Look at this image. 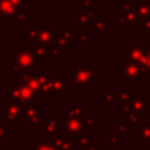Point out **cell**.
Segmentation results:
<instances>
[{
    "mask_svg": "<svg viewBox=\"0 0 150 150\" xmlns=\"http://www.w3.org/2000/svg\"><path fill=\"white\" fill-rule=\"evenodd\" d=\"M84 107L75 105L70 107L62 112V129L68 137L80 136L84 130Z\"/></svg>",
    "mask_w": 150,
    "mask_h": 150,
    "instance_id": "1",
    "label": "cell"
},
{
    "mask_svg": "<svg viewBox=\"0 0 150 150\" xmlns=\"http://www.w3.org/2000/svg\"><path fill=\"white\" fill-rule=\"evenodd\" d=\"M14 53H15L14 63L16 66L22 67V68H29V69L35 67L36 57L34 56L33 53H30L29 49L21 48V47H15L14 48Z\"/></svg>",
    "mask_w": 150,
    "mask_h": 150,
    "instance_id": "5",
    "label": "cell"
},
{
    "mask_svg": "<svg viewBox=\"0 0 150 150\" xmlns=\"http://www.w3.org/2000/svg\"><path fill=\"white\" fill-rule=\"evenodd\" d=\"M146 49H149V50H150V42H148V46H146Z\"/></svg>",
    "mask_w": 150,
    "mask_h": 150,
    "instance_id": "42",
    "label": "cell"
},
{
    "mask_svg": "<svg viewBox=\"0 0 150 150\" xmlns=\"http://www.w3.org/2000/svg\"><path fill=\"white\" fill-rule=\"evenodd\" d=\"M132 11L137 15L138 21L150 18V6L148 0H138L137 4L132 6Z\"/></svg>",
    "mask_w": 150,
    "mask_h": 150,
    "instance_id": "14",
    "label": "cell"
},
{
    "mask_svg": "<svg viewBox=\"0 0 150 150\" xmlns=\"http://www.w3.org/2000/svg\"><path fill=\"white\" fill-rule=\"evenodd\" d=\"M109 150H116V149H115V148H111V149H109Z\"/></svg>",
    "mask_w": 150,
    "mask_h": 150,
    "instance_id": "44",
    "label": "cell"
},
{
    "mask_svg": "<svg viewBox=\"0 0 150 150\" xmlns=\"http://www.w3.org/2000/svg\"><path fill=\"white\" fill-rule=\"evenodd\" d=\"M148 89L150 90V81H149V84H148Z\"/></svg>",
    "mask_w": 150,
    "mask_h": 150,
    "instance_id": "43",
    "label": "cell"
},
{
    "mask_svg": "<svg viewBox=\"0 0 150 150\" xmlns=\"http://www.w3.org/2000/svg\"><path fill=\"white\" fill-rule=\"evenodd\" d=\"M115 23H116V26H128L125 19H124L121 14H120V15H116V18H115Z\"/></svg>",
    "mask_w": 150,
    "mask_h": 150,
    "instance_id": "38",
    "label": "cell"
},
{
    "mask_svg": "<svg viewBox=\"0 0 150 150\" xmlns=\"http://www.w3.org/2000/svg\"><path fill=\"white\" fill-rule=\"evenodd\" d=\"M79 5L83 6L88 11H94L95 9V5H94L93 0H79Z\"/></svg>",
    "mask_w": 150,
    "mask_h": 150,
    "instance_id": "33",
    "label": "cell"
},
{
    "mask_svg": "<svg viewBox=\"0 0 150 150\" xmlns=\"http://www.w3.org/2000/svg\"><path fill=\"white\" fill-rule=\"evenodd\" d=\"M20 84L28 87L30 90H33L35 93V95L40 94V82H39V75H26V76H21L20 80Z\"/></svg>",
    "mask_w": 150,
    "mask_h": 150,
    "instance_id": "15",
    "label": "cell"
},
{
    "mask_svg": "<svg viewBox=\"0 0 150 150\" xmlns=\"http://www.w3.org/2000/svg\"><path fill=\"white\" fill-rule=\"evenodd\" d=\"M15 7H18L21 12L25 13V9H26V6H25V0H11Z\"/></svg>",
    "mask_w": 150,
    "mask_h": 150,
    "instance_id": "37",
    "label": "cell"
},
{
    "mask_svg": "<svg viewBox=\"0 0 150 150\" xmlns=\"http://www.w3.org/2000/svg\"><path fill=\"white\" fill-rule=\"evenodd\" d=\"M25 30H26V34L28 35V38H29L32 41H36V40H38V30H36L35 27L26 26V27H25Z\"/></svg>",
    "mask_w": 150,
    "mask_h": 150,
    "instance_id": "31",
    "label": "cell"
},
{
    "mask_svg": "<svg viewBox=\"0 0 150 150\" xmlns=\"http://www.w3.org/2000/svg\"><path fill=\"white\" fill-rule=\"evenodd\" d=\"M9 137V128L6 127L2 122H0V145L5 142L6 138Z\"/></svg>",
    "mask_w": 150,
    "mask_h": 150,
    "instance_id": "28",
    "label": "cell"
},
{
    "mask_svg": "<svg viewBox=\"0 0 150 150\" xmlns=\"http://www.w3.org/2000/svg\"><path fill=\"white\" fill-rule=\"evenodd\" d=\"M67 84H68V80L63 79L62 74H52V93L53 94H61L67 96L68 95Z\"/></svg>",
    "mask_w": 150,
    "mask_h": 150,
    "instance_id": "12",
    "label": "cell"
},
{
    "mask_svg": "<svg viewBox=\"0 0 150 150\" xmlns=\"http://www.w3.org/2000/svg\"><path fill=\"white\" fill-rule=\"evenodd\" d=\"M137 137L144 144H150V122H143L137 128Z\"/></svg>",
    "mask_w": 150,
    "mask_h": 150,
    "instance_id": "19",
    "label": "cell"
},
{
    "mask_svg": "<svg viewBox=\"0 0 150 150\" xmlns=\"http://www.w3.org/2000/svg\"><path fill=\"white\" fill-rule=\"evenodd\" d=\"M127 55L129 62H132L141 68L145 61V47L141 41H134L131 47L128 49Z\"/></svg>",
    "mask_w": 150,
    "mask_h": 150,
    "instance_id": "6",
    "label": "cell"
},
{
    "mask_svg": "<svg viewBox=\"0 0 150 150\" xmlns=\"http://www.w3.org/2000/svg\"><path fill=\"white\" fill-rule=\"evenodd\" d=\"M30 50V53H33L34 54V56L36 57V59H46L47 57V50H46V47H42V46H35V47H33V48H30L29 49Z\"/></svg>",
    "mask_w": 150,
    "mask_h": 150,
    "instance_id": "25",
    "label": "cell"
},
{
    "mask_svg": "<svg viewBox=\"0 0 150 150\" xmlns=\"http://www.w3.org/2000/svg\"><path fill=\"white\" fill-rule=\"evenodd\" d=\"M62 127V123L59 122L54 116H48L46 118L45 122H42L40 129H41V132L45 134V135H50V134H54V132H57L59 128Z\"/></svg>",
    "mask_w": 150,
    "mask_h": 150,
    "instance_id": "13",
    "label": "cell"
},
{
    "mask_svg": "<svg viewBox=\"0 0 150 150\" xmlns=\"http://www.w3.org/2000/svg\"><path fill=\"white\" fill-rule=\"evenodd\" d=\"M128 121L130 122L132 128L137 129L138 123H143V114L141 111H131L128 115Z\"/></svg>",
    "mask_w": 150,
    "mask_h": 150,
    "instance_id": "23",
    "label": "cell"
},
{
    "mask_svg": "<svg viewBox=\"0 0 150 150\" xmlns=\"http://www.w3.org/2000/svg\"><path fill=\"white\" fill-rule=\"evenodd\" d=\"M0 150H4V149H1V148H0Z\"/></svg>",
    "mask_w": 150,
    "mask_h": 150,
    "instance_id": "45",
    "label": "cell"
},
{
    "mask_svg": "<svg viewBox=\"0 0 150 150\" xmlns=\"http://www.w3.org/2000/svg\"><path fill=\"white\" fill-rule=\"evenodd\" d=\"M83 122H84V127H90V128H94V127H95V120H94V117H91V116L84 117Z\"/></svg>",
    "mask_w": 150,
    "mask_h": 150,
    "instance_id": "39",
    "label": "cell"
},
{
    "mask_svg": "<svg viewBox=\"0 0 150 150\" xmlns=\"http://www.w3.org/2000/svg\"><path fill=\"white\" fill-rule=\"evenodd\" d=\"M18 20H19V25H20L21 27H26V26H27V22L32 20V16H30L29 14L22 13V14H20V16L18 18Z\"/></svg>",
    "mask_w": 150,
    "mask_h": 150,
    "instance_id": "32",
    "label": "cell"
},
{
    "mask_svg": "<svg viewBox=\"0 0 150 150\" xmlns=\"http://www.w3.org/2000/svg\"><path fill=\"white\" fill-rule=\"evenodd\" d=\"M118 97V90H109L100 96V101H102L107 107H109L114 101H116Z\"/></svg>",
    "mask_w": 150,
    "mask_h": 150,
    "instance_id": "22",
    "label": "cell"
},
{
    "mask_svg": "<svg viewBox=\"0 0 150 150\" xmlns=\"http://www.w3.org/2000/svg\"><path fill=\"white\" fill-rule=\"evenodd\" d=\"M129 108L131 111H141V112L149 110L146 101L143 98L142 95H132V97L129 102Z\"/></svg>",
    "mask_w": 150,
    "mask_h": 150,
    "instance_id": "16",
    "label": "cell"
},
{
    "mask_svg": "<svg viewBox=\"0 0 150 150\" xmlns=\"http://www.w3.org/2000/svg\"><path fill=\"white\" fill-rule=\"evenodd\" d=\"M89 141H90V134L89 132H82L77 137L79 148H87L89 145Z\"/></svg>",
    "mask_w": 150,
    "mask_h": 150,
    "instance_id": "26",
    "label": "cell"
},
{
    "mask_svg": "<svg viewBox=\"0 0 150 150\" xmlns=\"http://www.w3.org/2000/svg\"><path fill=\"white\" fill-rule=\"evenodd\" d=\"M73 20L75 22H77L79 26H87L90 21H94L95 20L94 11H84V9H81L79 12V14L73 15Z\"/></svg>",
    "mask_w": 150,
    "mask_h": 150,
    "instance_id": "17",
    "label": "cell"
},
{
    "mask_svg": "<svg viewBox=\"0 0 150 150\" xmlns=\"http://www.w3.org/2000/svg\"><path fill=\"white\" fill-rule=\"evenodd\" d=\"M122 80H142L143 73L141 71L139 67L132 62H125L122 66Z\"/></svg>",
    "mask_w": 150,
    "mask_h": 150,
    "instance_id": "11",
    "label": "cell"
},
{
    "mask_svg": "<svg viewBox=\"0 0 150 150\" xmlns=\"http://www.w3.org/2000/svg\"><path fill=\"white\" fill-rule=\"evenodd\" d=\"M8 93H9L12 101L18 102V103H23V104L33 103L36 97L33 90H30L28 87L22 86V84H9Z\"/></svg>",
    "mask_w": 150,
    "mask_h": 150,
    "instance_id": "3",
    "label": "cell"
},
{
    "mask_svg": "<svg viewBox=\"0 0 150 150\" xmlns=\"http://www.w3.org/2000/svg\"><path fill=\"white\" fill-rule=\"evenodd\" d=\"M61 32L63 33V35L66 36V39L68 40V42H70V41L73 40V38H74V32H73V30H70L67 26H63Z\"/></svg>",
    "mask_w": 150,
    "mask_h": 150,
    "instance_id": "34",
    "label": "cell"
},
{
    "mask_svg": "<svg viewBox=\"0 0 150 150\" xmlns=\"http://www.w3.org/2000/svg\"><path fill=\"white\" fill-rule=\"evenodd\" d=\"M86 150H98V149H97L95 145H93V144H89V145L86 148Z\"/></svg>",
    "mask_w": 150,
    "mask_h": 150,
    "instance_id": "41",
    "label": "cell"
},
{
    "mask_svg": "<svg viewBox=\"0 0 150 150\" xmlns=\"http://www.w3.org/2000/svg\"><path fill=\"white\" fill-rule=\"evenodd\" d=\"M40 82V94L48 95L52 93V74H38Z\"/></svg>",
    "mask_w": 150,
    "mask_h": 150,
    "instance_id": "18",
    "label": "cell"
},
{
    "mask_svg": "<svg viewBox=\"0 0 150 150\" xmlns=\"http://www.w3.org/2000/svg\"><path fill=\"white\" fill-rule=\"evenodd\" d=\"M38 30V46L50 47L54 41V30L47 26H38L35 27Z\"/></svg>",
    "mask_w": 150,
    "mask_h": 150,
    "instance_id": "10",
    "label": "cell"
},
{
    "mask_svg": "<svg viewBox=\"0 0 150 150\" xmlns=\"http://www.w3.org/2000/svg\"><path fill=\"white\" fill-rule=\"evenodd\" d=\"M95 30L96 32H110L111 27L108 26L104 21H95Z\"/></svg>",
    "mask_w": 150,
    "mask_h": 150,
    "instance_id": "30",
    "label": "cell"
},
{
    "mask_svg": "<svg viewBox=\"0 0 150 150\" xmlns=\"http://www.w3.org/2000/svg\"><path fill=\"white\" fill-rule=\"evenodd\" d=\"M33 150H56V146L54 145L52 135H46L45 137H42L41 141L35 144Z\"/></svg>",
    "mask_w": 150,
    "mask_h": 150,
    "instance_id": "20",
    "label": "cell"
},
{
    "mask_svg": "<svg viewBox=\"0 0 150 150\" xmlns=\"http://www.w3.org/2000/svg\"><path fill=\"white\" fill-rule=\"evenodd\" d=\"M139 69L143 73V75L146 73H150V50L146 49V47H145V61H144V64Z\"/></svg>",
    "mask_w": 150,
    "mask_h": 150,
    "instance_id": "27",
    "label": "cell"
},
{
    "mask_svg": "<svg viewBox=\"0 0 150 150\" xmlns=\"http://www.w3.org/2000/svg\"><path fill=\"white\" fill-rule=\"evenodd\" d=\"M104 142H105L107 144L111 145V148H116V145L121 142V139H120V137H117V135H116L115 132H111L110 136L104 139Z\"/></svg>",
    "mask_w": 150,
    "mask_h": 150,
    "instance_id": "29",
    "label": "cell"
},
{
    "mask_svg": "<svg viewBox=\"0 0 150 150\" xmlns=\"http://www.w3.org/2000/svg\"><path fill=\"white\" fill-rule=\"evenodd\" d=\"M22 13L23 12L15 7L11 0H0V15L4 16V20L12 21L14 19H18Z\"/></svg>",
    "mask_w": 150,
    "mask_h": 150,
    "instance_id": "8",
    "label": "cell"
},
{
    "mask_svg": "<svg viewBox=\"0 0 150 150\" xmlns=\"http://www.w3.org/2000/svg\"><path fill=\"white\" fill-rule=\"evenodd\" d=\"M132 0H121V15L125 19L129 26L136 27L138 25V18L132 11Z\"/></svg>",
    "mask_w": 150,
    "mask_h": 150,
    "instance_id": "9",
    "label": "cell"
},
{
    "mask_svg": "<svg viewBox=\"0 0 150 150\" xmlns=\"http://www.w3.org/2000/svg\"><path fill=\"white\" fill-rule=\"evenodd\" d=\"M79 40H80L81 42H89V40H90L89 33H88V32H84V30L80 32V33H79Z\"/></svg>",
    "mask_w": 150,
    "mask_h": 150,
    "instance_id": "35",
    "label": "cell"
},
{
    "mask_svg": "<svg viewBox=\"0 0 150 150\" xmlns=\"http://www.w3.org/2000/svg\"><path fill=\"white\" fill-rule=\"evenodd\" d=\"M141 22L143 25V29L146 30V32H150V18H146V19L142 20Z\"/></svg>",
    "mask_w": 150,
    "mask_h": 150,
    "instance_id": "40",
    "label": "cell"
},
{
    "mask_svg": "<svg viewBox=\"0 0 150 150\" xmlns=\"http://www.w3.org/2000/svg\"><path fill=\"white\" fill-rule=\"evenodd\" d=\"M116 128H117V131L120 134H125L128 131V127L125 123H122V122H116Z\"/></svg>",
    "mask_w": 150,
    "mask_h": 150,
    "instance_id": "36",
    "label": "cell"
},
{
    "mask_svg": "<svg viewBox=\"0 0 150 150\" xmlns=\"http://www.w3.org/2000/svg\"><path fill=\"white\" fill-rule=\"evenodd\" d=\"M131 97H132V90L131 89H122V90H118V97H117V100L122 104L129 103L130 100H131Z\"/></svg>",
    "mask_w": 150,
    "mask_h": 150,
    "instance_id": "24",
    "label": "cell"
},
{
    "mask_svg": "<svg viewBox=\"0 0 150 150\" xmlns=\"http://www.w3.org/2000/svg\"><path fill=\"white\" fill-rule=\"evenodd\" d=\"M73 81L80 90H89L95 83V74L89 63H80L79 67L73 70Z\"/></svg>",
    "mask_w": 150,
    "mask_h": 150,
    "instance_id": "2",
    "label": "cell"
},
{
    "mask_svg": "<svg viewBox=\"0 0 150 150\" xmlns=\"http://www.w3.org/2000/svg\"><path fill=\"white\" fill-rule=\"evenodd\" d=\"M8 73L12 74V75H21V76H26V75H30L32 69L19 67V66H16L14 62H12V63L8 64Z\"/></svg>",
    "mask_w": 150,
    "mask_h": 150,
    "instance_id": "21",
    "label": "cell"
},
{
    "mask_svg": "<svg viewBox=\"0 0 150 150\" xmlns=\"http://www.w3.org/2000/svg\"><path fill=\"white\" fill-rule=\"evenodd\" d=\"M4 117L8 122L19 123L21 120V111H20L19 103L12 100L4 101Z\"/></svg>",
    "mask_w": 150,
    "mask_h": 150,
    "instance_id": "7",
    "label": "cell"
},
{
    "mask_svg": "<svg viewBox=\"0 0 150 150\" xmlns=\"http://www.w3.org/2000/svg\"><path fill=\"white\" fill-rule=\"evenodd\" d=\"M18 103V102H16ZM20 105V111H21V117H25L32 127L40 128L42 122L40 121V112H41V105L33 107L30 104H23L19 103Z\"/></svg>",
    "mask_w": 150,
    "mask_h": 150,
    "instance_id": "4",
    "label": "cell"
}]
</instances>
